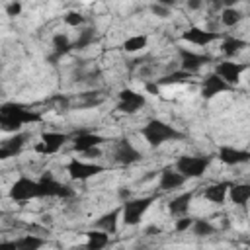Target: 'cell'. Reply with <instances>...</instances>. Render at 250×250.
I'll return each instance as SVG.
<instances>
[{"label":"cell","mask_w":250,"mask_h":250,"mask_svg":"<svg viewBox=\"0 0 250 250\" xmlns=\"http://www.w3.org/2000/svg\"><path fill=\"white\" fill-rule=\"evenodd\" d=\"M141 135L143 139L150 145V146H160L168 141H182L184 139V133L178 131L176 127L160 121V119H150L143 129H141Z\"/></svg>","instance_id":"obj_1"},{"label":"cell","mask_w":250,"mask_h":250,"mask_svg":"<svg viewBox=\"0 0 250 250\" xmlns=\"http://www.w3.org/2000/svg\"><path fill=\"white\" fill-rule=\"evenodd\" d=\"M154 195H146V197H137V199H127L121 205V221L127 227H135L141 223V219L145 217V213L148 211V207L152 205Z\"/></svg>","instance_id":"obj_2"},{"label":"cell","mask_w":250,"mask_h":250,"mask_svg":"<svg viewBox=\"0 0 250 250\" xmlns=\"http://www.w3.org/2000/svg\"><path fill=\"white\" fill-rule=\"evenodd\" d=\"M211 164V156H191V154H184L176 160V170L186 178H201L205 174V170Z\"/></svg>","instance_id":"obj_3"},{"label":"cell","mask_w":250,"mask_h":250,"mask_svg":"<svg viewBox=\"0 0 250 250\" xmlns=\"http://www.w3.org/2000/svg\"><path fill=\"white\" fill-rule=\"evenodd\" d=\"M8 195H10L12 201H29V199H37V197H41L39 182L27 178V176H20V178L12 184Z\"/></svg>","instance_id":"obj_4"},{"label":"cell","mask_w":250,"mask_h":250,"mask_svg":"<svg viewBox=\"0 0 250 250\" xmlns=\"http://www.w3.org/2000/svg\"><path fill=\"white\" fill-rule=\"evenodd\" d=\"M39 191H41V197H61V199H68L74 195V189L57 182L51 174H43L39 180Z\"/></svg>","instance_id":"obj_5"},{"label":"cell","mask_w":250,"mask_h":250,"mask_svg":"<svg viewBox=\"0 0 250 250\" xmlns=\"http://www.w3.org/2000/svg\"><path fill=\"white\" fill-rule=\"evenodd\" d=\"M105 168L100 166V164H94V162H84V160H78V158H72L68 164H66V172L72 180H78V182H84V180H90L98 174H102Z\"/></svg>","instance_id":"obj_6"},{"label":"cell","mask_w":250,"mask_h":250,"mask_svg":"<svg viewBox=\"0 0 250 250\" xmlns=\"http://www.w3.org/2000/svg\"><path fill=\"white\" fill-rule=\"evenodd\" d=\"M146 105V98H145V94H141V92H135V90H129V88H125V90H121L119 92V102H117V109L121 111V113H137L139 109H143Z\"/></svg>","instance_id":"obj_7"},{"label":"cell","mask_w":250,"mask_h":250,"mask_svg":"<svg viewBox=\"0 0 250 250\" xmlns=\"http://www.w3.org/2000/svg\"><path fill=\"white\" fill-rule=\"evenodd\" d=\"M221 37L223 35L219 31H209V29H203V27H197V25H193V27H189L182 33L184 41H188L191 45H197V47H205V45H209V43H213Z\"/></svg>","instance_id":"obj_8"},{"label":"cell","mask_w":250,"mask_h":250,"mask_svg":"<svg viewBox=\"0 0 250 250\" xmlns=\"http://www.w3.org/2000/svg\"><path fill=\"white\" fill-rule=\"evenodd\" d=\"M68 141V135L64 133H59V131H45L41 135V143L35 146L37 152H43V154H55L62 148V145Z\"/></svg>","instance_id":"obj_9"},{"label":"cell","mask_w":250,"mask_h":250,"mask_svg":"<svg viewBox=\"0 0 250 250\" xmlns=\"http://www.w3.org/2000/svg\"><path fill=\"white\" fill-rule=\"evenodd\" d=\"M248 68V64L246 62H230V61H223V62H219L217 64V74L229 84V86H234V84H238V80H240V76H242V72Z\"/></svg>","instance_id":"obj_10"},{"label":"cell","mask_w":250,"mask_h":250,"mask_svg":"<svg viewBox=\"0 0 250 250\" xmlns=\"http://www.w3.org/2000/svg\"><path fill=\"white\" fill-rule=\"evenodd\" d=\"M113 158H115V162L129 166V164L139 162V160L143 158V154H141V152L131 145V141H129V139H121V141L117 143L115 150H113Z\"/></svg>","instance_id":"obj_11"},{"label":"cell","mask_w":250,"mask_h":250,"mask_svg":"<svg viewBox=\"0 0 250 250\" xmlns=\"http://www.w3.org/2000/svg\"><path fill=\"white\" fill-rule=\"evenodd\" d=\"M0 111H2V113H10V115H14L21 125H25V123H37V121L41 119V115H39L37 111L27 109V107L21 105V104H12V102L2 104V105H0Z\"/></svg>","instance_id":"obj_12"},{"label":"cell","mask_w":250,"mask_h":250,"mask_svg":"<svg viewBox=\"0 0 250 250\" xmlns=\"http://www.w3.org/2000/svg\"><path fill=\"white\" fill-rule=\"evenodd\" d=\"M211 61L209 55H203V53H195V51H189V49H180V64H182V70H188V72H197L203 64H207Z\"/></svg>","instance_id":"obj_13"},{"label":"cell","mask_w":250,"mask_h":250,"mask_svg":"<svg viewBox=\"0 0 250 250\" xmlns=\"http://www.w3.org/2000/svg\"><path fill=\"white\" fill-rule=\"evenodd\" d=\"M230 86L217 74V72H211V74H207L205 78H203V82H201V98L203 100H211V98H215L217 94H223V92H227Z\"/></svg>","instance_id":"obj_14"},{"label":"cell","mask_w":250,"mask_h":250,"mask_svg":"<svg viewBox=\"0 0 250 250\" xmlns=\"http://www.w3.org/2000/svg\"><path fill=\"white\" fill-rule=\"evenodd\" d=\"M219 160L227 166H238V164H244L250 160V152L244 148H234V146L223 145L219 148Z\"/></svg>","instance_id":"obj_15"},{"label":"cell","mask_w":250,"mask_h":250,"mask_svg":"<svg viewBox=\"0 0 250 250\" xmlns=\"http://www.w3.org/2000/svg\"><path fill=\"white\" fill-rule=\"evenodd\" d=\"M105 139L98 133H78L74 139H72V148L76 152H86L88 148H94V146H100L104 145Z\"/></svg>","instance_id":"obj_16"},{"label":"cell","mask_w":250,"mask_h":250,"mask_svg":"<svg viewBox=\"0 0 250 250\" xmlns=\"http://www.w3.org/2000/svg\"><path fill=\"white\" fill-rule=\"evenodd\" d=\"M184 182H186V178L174 168H164L162 172H160V178H158V188L162 189V191H172V189H176V188H182L184 186Z\"/></svg>","instance_id":"obj_17"},{"label":"cell","mask_w":250,"mask_h":250,"mask_svg":"<svg viewBox=\"0 0 250 250\" xmlns=\"http://www.w3.org/2000/svg\"><path fill=\"white\" fill-rule=\"evenodd\" d=\"M119 219H121V207L111 209L109 213H104V215H102V217L96 221V229L105 230L107 234H113V232H117Z\"/></svg>","instance_id":"obj_18"},{"label":"cell","mask_w":250,"mask_h":250,"mask_svg":"<svg viewBox=\"0 0 250 250\" xmlns=\"http://www.w3.org/2000/svg\"><path fill=\"white\" fill-rule=\"evenodd\" d=\"M191 199H193V189L184 191V193L176 195V197L168 203V211H170L172 215H176V217H182V215H186V213H188Z\"/></svg>","instance_id":"obj_19"},{"label":"cell","mask_w":250,"mask_h":250,"mask_svg":"<svg viewBox=\"0 0 250 250\" xmlns=\"http://www.w3.org/2000/svg\"><path fill=\"white\" fill-rule=\"evenodd\" d=\"M229 182H219V184H211L209 188H205L203 197L215 205H223L227 199V189H229Z\"/></svg>","instance_id":"obj_20"},{"label":"cell","mask_w":250,"mask_h":250,"mask_svg":"<svg viewBox=\"0 0 250 250\" xmlns=\"http://www.w3.org/2000/svg\"><path fill=\"white\" fill-rule=\"evenodd\" d=\"M72 51V43L68 41V37L64 35V33H57L55 37H53V55L49 57V62H57L61 57H64L66 53H70Z\"/></svg>","instance_id":"obj_21"},{"label":"cell","mask_w":250,"mask_h":250,"mask_svg":"<svg viewBox=\"0 0 250 250\" xmlns=\"http://www.w3.org/2000/svg\"><path fill=\"white\" fill-rule=\"evenodd\" d=\"M227 191L230 193V199H232L234 205L244 207L250 199V186L248 184H230Z\"/></svg>","instance_id":"obj_22"},{"label":"cell","mask_w":250,"mask_h":250,"mask_svg":"<svg viewBox=\"0 0 250 250\" xmlns=\"http://www.w3.org/2000/svg\"><path fill=\"white\" fill-rule=\"evenodd\" d=\"M86 236H88L86 248H90V250H102V248H105L109 244V234L105 230H100V229L88 230Z\"/></svg>","instance_id":"obj_23"},{"label":"cell","mask_w":250,"mask_h":250,"mask_svg":"<svg viewBox=\"0 0 250 250\" xmlns=\"http://www.w3.org/2000/svg\"><path fill=\"white\" fill-rule=\"evenodd\" d=\"M248 43L244 39H238V37H225L223 43H221V51L227 55V57H234L236 53H240Z\"/></svg>","instance_id":"obj_24"},{"label":"cell","mask_w":250,"mask_h":250,"mask_svg":"<svg viewBox=\"0 0 250 250\" xmlns=\"http://www.w3.org/2000/svg\"><path fill=\"white\" fill-rule=\"evenodd\" d=\"M191 78V72H188V70H176V72H172V74H166V76H162V78H158L156 80V86H172V84H184V82H188Z\"/></svg>","instance_id":"obj_25"},{"label":"cell","mask_w":250,"mask_h":250,"mask_svg":"<svg viewBox=\"0 0 250 250\" xmlns=\"http://www.w3.org/2000/svg\"><path fill=\"white\" fill-rule=\"evenodd\" d=\"M43 244H45L43 238L33 236V234H25V236H21L18 240H12V248H20V250H37Z\"/></svg>","instance_id":"obj_26"},{"label":"cell","mask_w":250,"mask_h":250,"mask_svg":"<svg viewBox=\"0 0 250 250\" xmlns=\"http://www.w3.org/2000/svg\"><path fill=\"white\" fill-rule=\"evenodd\" d=\"M242 18H244V14L240 10H236V8H223L221 10V21L227 27H234Z\"/></svg>","instance_id":"obj_27"},{"label":"cell","mask_w":250,"mask_h":250,"mask_svg":"<svg viewBox=\"0 0 250 250\" xmlns=\"http://www.w3.org/2000/svg\"><path fill=\"white\" fill-rule=\"evenodd\" d=\"M96 41V27H86L80 31L78 39L72 43V49H86Z\"/></svg>","instance_id":"obj_28"},{"label":"cell","mask_w":250,"mask_h":250,"mask_svg":"<svg viewBox=\"0 0 250 250\" xmlns=\"http://www.w3.org/2000/svg\"><path fill=\"white\" fill-rule=\"evenodd\" d=\"M146 43H148V37L146 35H133V37H129V39L123 41V49L127 53H137V51H143L146 47Z\"/></svg>","instance_id":"obj_29"},{"label":"cell","mask_w":250,"mask_h":250,"mask_svg":"<svg viewBox=\"0 0 250 250\" xmlns=\"http://www.w3.org/2000/svg\"><path fill=\"white\" fill-rule=\"evenodd\" d=\"M189 229L193 230L195 236H209V234L215 232V227L207 219H193V223H191Z\"/></svg>","instance_id":"obj_30"},{"label":"cell","mask_w":250,"mask_h":250,"mask_svg":"<svg viewBox=\"0 0 250 250\" xmlns=\"http://www.w3.org/2000/svg\"><path fill=\"white\" fill-rule=\"evenodd\" d=\"M21 129V123L10 115V113H2L0 111V131H6V133H18Z\"/></svg>","instance_id":"obj_31"},{"label":"cell","mask_w":250,"mask_h":250,"mask_svg":"<svg viewBox=\"0 0 250 250\" xmlns=\"http://www.w3.org/2000/svg\"><path fill=\"white\" fill-rule=\"evenodd\" d=\"M25 139H27V137H25L23 133H20V131H18V133H14L10 139H6L2 145H6V146L14 152V156H16L18 152H21V148H23V145H25Z\"/></svg>","instance_id":"obj_32"},{"label":"cell","mask_w":250,"mask_h":250,"mask_svg":"<svg viewBox=\"0 0 250 250\" xmlns=\"http://www.w3.org/2000/svg\"><path fill=\"white\" fill-rule=\"evenodd\" d=\"M64 23L70 27H78L84 23V16L78 12H68V14H64Z\"/></svg>","instance_id":"obj_33"},{"label":"cell","mask_w":250,"mask_h":250,"mask_svg":"<svg viewBox=\"0 0 250 250\" xmlns=\"http://www.w3.org/2000/svg\"><path fill=\"white\" fill-rule=\"evenodd\" d=\"M20 14H21V2H20V0H12V2L6 6V16L16 18V16H20Z\"/></svg>","instance_id":"obj_34"},{"label":"cell","mask_w":250,"mask_h":250,"mask_svg":"<svg viewBox=\"0 0 250 250\" xmlns=\"http://www.w3.org/2000/svg\"><path fill=\"white\" fill-rule=\"evenodd\" d=\"M150 12H152L154 16H158V18H168V16H170V8H168V6H162V4H158V2H154V4L150 6Z\"/></svg>","instance_id":"obj_35"},{"label":"cell","mask_w":250,"mask_h":250,"mask_svg":"<svg viewBox=\"0 0 250 250\" xmlns=\"http://www.w3.org/2000/svg\"><path fill=\"white\" fill-rule=\"evenodd\" d=\"M191 223H193V219H189V217H184V215H182V219H178V221H176V230H178V232L188 230V229L191 227Z\"/></svg>","instance_id":"obj_36"},{"label":"cell","mask_w":250,"mask_h":250,"mask_svg":"<svg viewBox=\"0 0 250 250\" xmlns=\"http://www.w3.org/2000/svg\"><path fill=\"white\" fill-rule=\"evenodd\" d=\"M10 156H14V152H12L6 145H0V160H6V158H10Z\"/></svg>","instance_id":"obj_37"},{"label":"cell","mask_w":250,"mask_h":250,"mask_svg":"<svg viewBox=\"0 0 250 250\" xmlns=\"http://www.w3.org/2000/svg\"><path fill=\"white\" fill-rule=\"evenodd\" d=\"M82 154H86V156H90V158H98V156H102V150H100V146H94V148H88V150L82 152Z\"/></svg>","instance_id":"obj_38"},{"label":"cell","mask_w":250,"mask_h":250,"mask_svg":"<svg viewBox=\"0 0 250 250\" xmlns=\"http://www.w3.org/2000/svg\"><path fill=\"white\" fill-rule=\"evenodd\" d=\"M203 6V0H188V8L189 10H199Z\"/></svg>","instance_id":"obj_39"},{"label":"cell","mask_w":250,"mask_h":250,"mask_svg":"<svg viewBox=\"0 0 250 250\" xmlns=\"http://www.w3.org/2000/svg\"><path fill=\"white\" fill-rule=\"evenodd\" d=\"M240 0H221V4H223V8H234L236 4H238Z\"/></svg>","instance_id":"obj_40"},{"label":"cell","mask_w":250,"mask_h":250,"mask_svg":"<svg viewBox=\"0 0 250 250\" xmlns=\"http://www.w3.org/2000/svg\"><path fill=\"white\" fill-rule=\"evenodd\" d=\"M158 4H162V6H168V8H172V6H176L180 0H156Z\"/></svg>","instance_id":"obj_41"},{"label":"cell","mask_w":250,"mask_h":250,"mask_svg":"<svg viewBox=\"0 0 250 250\" xmlns=\"http://www.w3.org/2000/svg\"><path fill=\"white\" fill-rule=\"evenodd\" d=\"M209 4H211V8H213V10H219V8H223L221 0H209Z\"/></svg>","instance_id":"obj_42"},{"label":"cell","mask_w":250,"mask_h":250,"mask_svg":"<svg viewBox=\"0 0 250 250\" xmlns=\"http://www.w3.org/2000/svg\"><path fill=\"white\" fill-rule=\"evenodd\" d=\"M119 197H129V191L127 189H119Z\"/></svg>","instance_id":"obj_43"},{"label":"cell","mask_w":250,"mask_h":250,"mask_svg":"<svg viewBox=\"0 0 250 250\" xmlns=\"http://www.w3.org/2000/svg\"><path fill=\"white\" fill-rule=\"evenodd\" d=\"M0 217H4V211H2V209H0Z\"/></svg>","instance_id":"obj_44"},{"label":"cell","mask_w":250,"mask_h":250,"mask_svg":"<svg viewBox=\"0 0 250 250\" xmlns=\"http://www.w3.org/2000/svg\"><path fill=\"white\" fill-rule=\"evenodd\" d=\"M94 2H98V0H94Z\"/></svg>","instance_id":"obj_45"}]
</instances>
